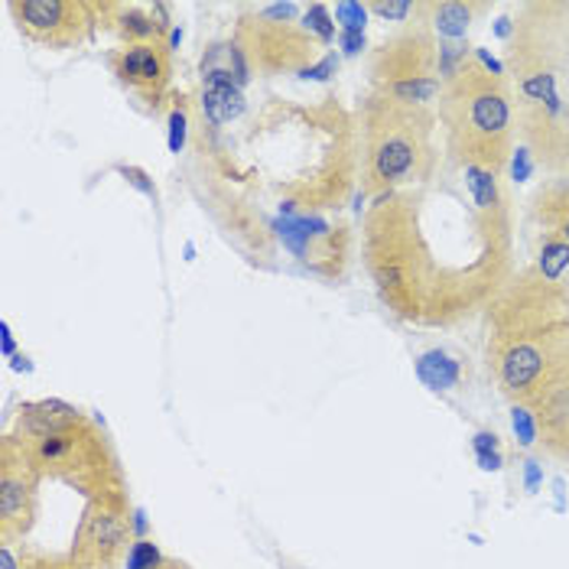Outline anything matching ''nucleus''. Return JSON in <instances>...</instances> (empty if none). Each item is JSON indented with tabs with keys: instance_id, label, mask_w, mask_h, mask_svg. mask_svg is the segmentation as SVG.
Returning <instances> with one entry per match:
<instances>
[{
	"instance_id": "nucleus-1",
	"label": "nucleus",
	"mask_w": 569,
	"mask_h": 569,
	"mask_svg": "<svg viewBox=\"0 0 569 569\" xmlns=\"http://www.w3.org/2000/svg\"><path fill=\"white\" fill-rule=\"evenodd\" d=\"M361 254L381 307L420 329H459L485 316L518 273L515 212L501 179L462 170L371 199Z\"/></svg>"
},
{
	"instance_id": "nucleus-2",
	"label": "nucleus",
	"mask_w": 569,
	"mask_h": 569,
	"mask_svg": "<svg viewBox=\"0 0 569 569\" xmlns=\"http://www.w3.org/2000/svg\"><path fill=\"white\" fill-rule=\"evenodd\" d=\"M209 182L254 206L267 196L283 219L339 212L361 173V131L349 108L326 94L319 101L273 98L238 140H199Z\"/></svg>"
},
{
	"instance_id": "nucleus-3",
	"label": "nucleus",
	"mask_w": 569,
	"mask_h": 569,
	"mask_svg": "<svg viewBox=\"0 0 569 569\" xmlns=\"http://www.w3.org/2000/svg\"><path fill=\"white\" fill-rule=\"evenodd\" d=\"M569 248L540 254L485 309V365L511 403L533 407L569 378Z\"/></svg>"
},
{
	"instance_id": "nucleus-4",
	"label": "nucleus",
	"mask_w": 569,
	"mask_h": 569,
	"mask_svg": "<svg viewBox=\"0 0 569 569\" xmlns=\"http://www.w3.org/2000/svg\"><path fill=\"white\" fill-rule=\"evenodd\" d=\"M10 437L23 442L43 479L62 482L86 501L128 495V476L111 437L62 400L23 403Z\"/></svg>"
},
{
	"instance_id": "nucleus-5",
	"label": "nucleus",
	"mask_w": 569,
	"mask_h": 569,
	"mask_svg": "<svg viewBox=\"0 0 569 569\" xmlns=\"http://www.w3.org/2000/svg\"><path fill=\"white\" fill-rule=\"evenodd\" d=\"M437 118L446 140L449 163L501 176L515 157L518 114L505 69H488L479 56H466L462 66L442 82Z\"/></svg>"
},
{
	"instance_id": "nucleus-6",
	"label": "nucleus",
	"mask_w": 569,
	"mask_h": 569,
	"mask_svg": "<svg viewBox=\"0 0 569 569\" xmlns=\"http://www.w3.org/2000/svg\"><path fill=\"white\" fill-rule=\"evenodd\" d=\"M437 111L371 91L361 104V192L378 199L433 179L439 170Z\"/></svg>"
},
{
	"instance_id": "nucleus-7",
	"label": "nucleus",
	"mask_w": 569,
	"mask_h": 569,
	"mask_svg": "<svg viewBox=\"0 0 569 569\" xmlns=\"http://www.w3.org/2000/svg\"><path fill=\"white\" fill-rule=\"evenodd\" d=\"M368 76L371 91L430 108L442 94V43L423 23H407L371 52Z\"/></svg>"
},
{
	"instance_id": "nucleus-8",
	"label": "nucleus",
	"mask_w": 569,
	"mask_h": 569,
	"mask_svg": "<svg viewBox=\"0 0 569 569\" xmlns=\"http://www.w3.org/2000/svg\"><path fill=\"white\" fill-rule=\"evenodd\" d=\"M231 43L244 69L258 79L303 76L319 59V40L303 23L273 17L267 7H244L234 20Z\"/></svg>"
},
{
	"instance_id": "nucleus-9",
	"label": "nucleus",
	"mask_w": 569,
	"mask_h": 569,
	"mask_svg": "<svg viewBox=\"0 0 569 569\" xmlns=\"http://www.w3.org/2000/svg\"><path fill=\"white\" fill-rule=\"evenodd\" d=\"M133 540L131 495L91 498L82 508L69 553L79 569H121L128 563Z\"/></svg>"
},
{
	"instance_id": "nucleus-10",
	"label": "nucleus",
	"mask_w": 569,
	"mask_h": 569,
	"mask_svg": "<svg viewBox=\"0 0 569 569\" xmlns=\"http://www.w3.org/2000/svg\"><path fill=\"white\" fill-rule=\"evenodd\" d=\"M13 27L46 49H76L98 30V0H7Z\"/></svg>"
},
{
	"instance_id": "nucleus-11",
	"label": "nucleus",
	"mask_w": 569,
	"mask_h": 569,
	"mask_svg": "<svg viewBox=\"0 0 569 569\" xmlns=\"http://www.w3.org/2000/svg\"><path fill=\"white\" fill-rule=\"evenodd\" d=\"M43 472L20 439H0V543H23L40 521Z\"/></svg>"
},
{
	"instance_id": "nucleus-12",
	"label": "nucleus",
	"mask_w": 569,
	"mask_h": 569,
	"mask_svg": "<svg viewBox=\"0 0 569 569\" xmlns=\"http://www.w3.org/2000/svg\"><path fill=\"white\" fill-rule=\"evenodd\" d=\"M108 66L121 86L137 91L153 108H160V101L167 98L170 82H173V49L167 40L121 46L108 56Z\"/></svg>"
},
{
	"instance_id": "nucleus-13",
	"label": "nucleus",
	"mask_w": 569,
	"mask_h": 569,
	"mask_svg": "<svg viewBox=\"0 0 569 569\" xmlns=\"http://www.w3.org/2000/svg\"><path fill=\"white\" fill-rule=\"evenodd\" d=\"M485 10H488V3H479V0H427V3L413 7V17L437 37L439 43L459 46L469 37L472 23Z\"/></svg>"
},
{
	"instance_id": "nucleus-14",
	"label": "nucleus",
	"mask_w": 569,
	"mask_h": 569,
	"mask_svg": "<svg viewBox=\"0 0 569 569\" xmlns=\"http://www.w3.org/2000/svg\"><path fill=\"white\" fill-rule=\"evenodd\" d=\"M530 410L537 417L543 452L569 466V378L563 385H557L550 395L540 397Z\"/></svg>"
},
{
	"instance_id": "nucleus-15",
	"label": "nucleus",
	"mask_w": 569,
	"mask_h": 569,
	"mask_svg": "<svg viewBox=\"0 0 569 569\" xmlns=\"http://www.w3.org/2000/svg\"><path fill=\"white\" fill-rule=\"evenodd\" d=\"M530 216L547 231V238H557L569 248V176H547L533 189Z\"/></svg>"
},
{
	"instance_id": "nucleus-16",
	"label": "nucleus",
	"mask_w": 569,
	"mask_h": 569,
	"mask_svg": "<svg viewBox=\"0 0 569 569\" xmlns=\"http://www.w3.org/2000/svg\"><path fill=\"white\" fill-rule=\"evenodd\" d=\"M0 567L3 569H79L76 557L56 553V550H43L33 543H0Z\"/></svg>"
},
{
	"instance_id": "nucleus-17",
	"label": "nucleus",
	"mask_w": 569,
	"mask_h": 569,
	"mask_svg": "<svg viewBox=\"0 0 569 569\" xmlns=\"http://www.w3.org/2000/svg\"><path fill=\"white\" fill-rule=\"evenodd\" d=\"M417 375H420V381H423L427 388L446 391V388H456V385H459L462 368H459L456 358H449V355H442V351H430V355H423V358L417 361Z\"/></svg>"
},
{
	"instance_id": "nucleus-18",
	"label": "nucleus",
	"mask_w": 569,
	"mask_h": 569,
	"mask_svg": "<svg viewBox=\"0 0 569 569\" xmlns=\"http://www.w3.org/2000/svg\"><path fill=\"white\" fill-rule=\"evenodd\" d=\"M167 563V557L157 550V543L153 540H147V537H137L131 547V553H128V563L124 569H160Z\"/></svg>"
},
{
	"instance_id": "nucleus-19",
	"label": "nucleus",
	"mask_w": 569,
	"mask_h": 569,
	"mask_svg": "<svg viewBox=\"0 0 569 569\" xmlns=\"http://www.w3.org/2000/svg\"><path fill=\"white\" fill-rule=\"evenodd\" d=\"M303 27H307L319 43H332V40H336L332 13H329V7H322V3H312V7H309L307 17H303Z\"/></svg>"
},
{
	"instance_id": "nucleus-20",
	"label": "nucleus",
	"mask_w": 569,
	"mask_h": 569,
	"mask_svg": "<svg viewBox=\"0 0 569 569\" xmlns=\"http://www.w3.org/2000/svg\"><path fill=\"white\" fill-rule=\"evenodd\" d=\"M511 423H515V433H518L521 449H530L533 442H540L537 417H533L530 407H525V403H511Z\"/></svg>"
},
{
	"instance_id": "nucleus-21",
	"label": "nucleus",
	"mask_w": 569,
	"mask_h": 569,
	"mask_svg": "<svg viewBox=\"0 0 569 569\" xmlns=\"http://www.w3.org/2000/svg\"><path fill=\"white\" fill-rule=\"evenodd\" d=\"M368 7V13H378V17H385V20H395V23H403L407 27V17L413 13V0H395V3H381V0H375V3H365Z\"/></svg>"
},
{
	"instance_id": "nucleus-22",
	"label": "nucleus",
	"mask_w": 569,
	"mask_h": 569,
	"mask_svg": "<svg viewBox=\"0 0 569 569\" xmlns=\"http://www.w3.org/2000/svg\"><path fill=\"white\" fill-rule=\"evenodd\" d=\"M365 17H368V7L365 3H339L336 7V20L342 23V33H361Z\"/></svg>"
},
{
	"instance_id": "nucleus-23",
	"label": "nucleus",
	"mask_w": 569,
	"mask_h": 569,
	"mask_svg": "<svg viewBox=\"0 0 569 569\" xmlns=\"http://www.w3.org/2000/svg\"><path fill=\"white\" fill-rule=\"evenodd\" d=\"M179 104L173 108V114H170V128H173V137H170V147L179 150L182 147V137H186V124H189V118H186V98H176Z\"/></svg>"
},
{
	"instance_id": "nucleus-24",
	"label": "nucleus",
	"mask_w": 569,
	"mask_h": 569,
	"mask_svg": "<svg viewBox=\"0 0 569 569\" xmlns=\"http://www.w3.org/2000/svg\"><path fill=\"white\" fill-rule=\"evenodd\" d=\"M472 449H476V456H491V452H498V437L485 430V433H479V437H476Z\"/></svg>"
},
{
	"instance_id": "nucleus-25",
	"label": "nucleus",
	"mask_w": 569,
	"mask_h": 569,
	"mask_svg": "<svg viewBox=\"0 0 569 569\" xmlns=\"http://www.w3.org/2000/svg\"><path fill=\"white\" fill-rule=\"evenodd\" d=\"M342 46H346L349 56L361 52V49H365V33H342Z\"/></svg>"
},
{
	"instance_id": "nucleus-26",
	"label": "nucleus",
	"mask_w": 569,
	"mask_h": 569,
	"mask_svg": "<svg viewBox=\"0 0 569 569\" xmlns=\"http://www.w3.org/2000/svg\"><path fill=\"white\" fill-rule=\"evenodd\" d=\"M527 482H530V488L537 485V466L533 462H527Z\"/></svg>"
}]
</instances>
